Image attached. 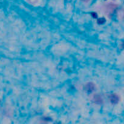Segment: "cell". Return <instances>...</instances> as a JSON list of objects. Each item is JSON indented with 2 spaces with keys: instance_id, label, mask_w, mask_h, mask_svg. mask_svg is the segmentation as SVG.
I'll return each instance as SVG.
<instances>
[{
  "instance_id": "cell-1",
  "label": "cell",
  "mask_w": 124,
  "mask_h": 124,
  "mask_svg": "<svg viewBox=\"0 0 124 124\" xmlns=\"http://www.w3.org/2000/svg\"><path fill=\"white\" fill-rule=\"evenodd\" d=\"M113 98H111V101H113L114 103H116V101H118V97L117 96H116V94H113V95L112 96Z\"/></svg>"
},
{
  "instance_id": "cell-2",
  "label": "cell",
  "mask_w": 124,
  "mask_h": 124,
  "mask_svg": "<svg viewBox=\"0 0 124 124\" xmlns=\"http://www.w3.org/2000/svg\"><path fill=\"white\" fill-rule=\"evenodd\" d=\"M81 1H84V2H87V1H89V0H81Z\"/></svg>"
}]
</instances>
